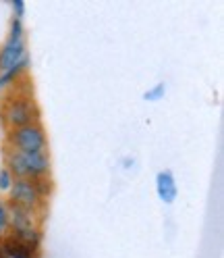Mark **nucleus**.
<instances>
[{"instance_id": "1", "label": "nucleus", "mask_w": 224, "mask_h": 258, "mask_svg": "<svg viewBox=\"0 0 224 258\" xmlns=\"http://www.w3.org/2000/svg\"><path fill=\"white\" fill-rule=\"evenodd\" d=\"M5 169L13 179H42L50 173V158L46 152H19L5 148Z\"/></svg>"}, {"instance_id": "2", "label": "nucleus", "mask_w": 224, "mask_h": 258, "mask_svg": "<svg viewBox=\"0 0 224 258\" xmlns=\"http://www.w3.org/2000/svg\"><path fill=\"white\" fill-rule=\"evenodd\" d=\"M38 117H40L38 106L29 94L13 92L7 96L3 106H0V119H3V125L7 127V132L31 125V123H40Z\"/></svg>"}, {"instance_id": "3", "label": "nucleus", "mask_w": 224, "mask_h": 258, "mask_svg": "<svg viewBox=\"0 0 224 258\" xmlns=\"http://www.w3.org/2000/svg\"><path fill=\"white\" fill-rule=\"evenodd\" d=\"M48 194H50V183L46 181V177L42 179H15L9 189V202L36 213V208L42 206Z\"/></svg>"}, {"instance_id": "4", "label": "nucleus", "mask_w": 224, "mask_h": 258, "mask_svg": "<svg viewBox=\"0 0 224 258\" xmlns=\"http://www.w3.org/2000/svg\"><path fill=\"white\" fill-rule=\"evenodd\" d=\"M46 134L40 123H31L7 132V148L19 152H46Z\"/></svg>"}, {"instance_id": "5", "label": "nucleus", "mask_w": 224, "mask_h": 258, "mask_svg": "<svg viewBox=\"0 0 224 258\" xmlns=\"http://www.w3.org/2000/svg\"><path fill=\"white\" fill-rule=\"evenodd\" d=\"M29 62L27 58V48L23 36H9L7 42L0 46V73H5L17 64Z\"/></svg>"}, {"instance_id": "6", "label": "nucleus", "mask_w": 224, "mask_h": 258, "mask_svg": "<svg viewBox=\"0 0 224 258\" xmlns=\"http://www.w3.org/2000/svg\"><path fill=\"white\" fill-rule=\"evenodd\" d=\"M156 189H158V196L162 202L166 204H172L174 200H177V181H174V177L170 171H162V173H158L156 177Z\"/></svg>"}, {"instance_id": "7", "label": "nucleus", "mask_w": 224, "mask_h": 258, "mask_svg": "<svg viewBox=\"0 0 224 258\" xmlns=\"http://www.w3.org/2000/svg\"><path fill=\"white\" fill-rule=\"evenodd\" d=\"M164 92H166V86H164V84H158V86H154L150 92L143 94V98L150 100V102H154V100H160V98H162Z\"/></svg>"}, {"instance_id": "8", "label": "nucleus", "mask_w": 224, "mask_h": 258, "mask_svg": "<svg viewBox=\"0 0 224 258\" xmlns=\"http://www.w3.org/2000/svg\"><path fill=\"white\" fill-rule=\"evenodd\" d=\"M9 229V208L7 204L0 202V237H3Z\"/></svg>"}, {"instance_id": "9", "label": "nucleus", "mask_w": 224, "mask_h": 258, "mask_svg": "<svg viewBox=\"0 0 224 258\" xmlns=\"http://www.w3.org/2000/svg\"><path fill=\"white\" fill-rule=\"evenodd\" d=\"M13 175L3 167V169H0V191H9L11 189V185H13Z\"/></svg>"}, {"instance_id": "10", "label": "nucleus", "mask_w": 224, "mask_h": 258, "mask_svg": "<svg viewBox=\"0 0 224 258\" xmlns=\"http://www.w3.org/2000/svg\"><path fill=\"white\" fill-rule=\"evenodd\" d=\"M13 11H15V19H21L25 13V3L23 0H15L13 3Z\"/></svg>"}, {"instance_id": "11", "label": "nucleus", "mask_w": 224, "mask_h": 258, "mask_svg": "<svg viewBox=\"0 0 224 258\" xmlns=\"http://www.w3.org/2000/svg\"><path fill=\"white\" fill-rule=\"evenodd\" d=\"M0 258H9L7 252H5V248H3V244H0Z\"/></svg>"}, {"instance_id": "12", "label": "nucleus", "mask_w": 224, "mask_h": 258, "mask_svg": "<svg viewBox=\"0 0 224 258\" xmlns=\"http://www.w3.org/2000/svg\"><path fill=\"white\" fill-rule=\"evenodd\" d=\"M15 258H25V256H15Z\"/></svg>"}]
</instances>
